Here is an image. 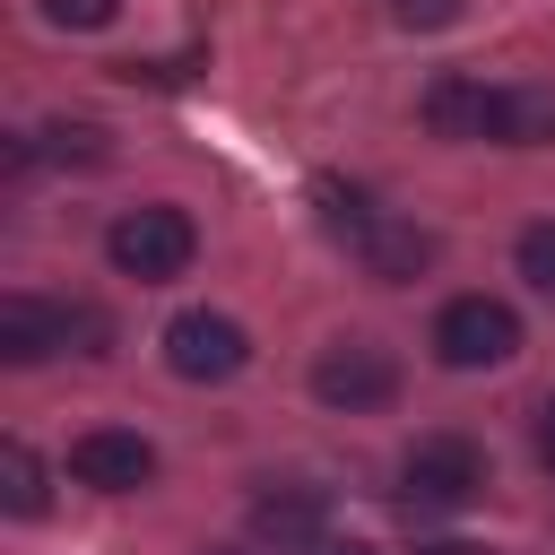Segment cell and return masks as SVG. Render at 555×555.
Listing matches in <instances>:
<instances>
[{
  "label": "cell",
  "mask_w": 555,
  "mask_h": 555,
  "mask_svg": "<svg viewBox=\"0 0 555 555\" xmlns=\"http://www.w3.org/2000/svg\"><path fill=\"white\" fill-rule=\"evenodd\" d=\"M486 494V451L468 442V434H425V442H408V460H399V503L408 512H460V503H477Z\"/></svg>",
  "instance_id": "1"
},
{
  "label": "cell",
  "mask_w": 555,
  "mask_h": 555,
  "mask_svg": "<svg viewBox=\"0 0 555 555\" xmlns=\"http://www.w3.org/2000/svg\"><path fill=\"white\" fill-rule=\"evenodd\" d=\"M104 251H113V269L121 278H139V286H165V278H182L191 269V251H199V225L182 217V208H130V217H113V234H104Z\"/></svg>",
  "instance_id": "2"
},
{
  "label": "cell",
  "mask_w": 555,
  "mask_h": 555,
  "mask_svg": "<svg viewBox=\"0 0 555 555\" xmlns=\"http://www.w3.org/2000/svg\"><path fill=\"white\" fill-rule=\"evenodd\" d=\"M434 356H442L451 373L512 364V356H520V312H512L503 295H460V304H442V321H434Z\"/></svg>",
  "instance_id": "3"
},
{
  "label": "cell",
  "mask_w": 555,
  "mask_h": 555,
  "mask_svg": "<svg viewBox=\"0 0 555 555\" xmlns=\"http://www.w3.org/2000/svg\"><path fill=\"white\" fill-rule=\"evenodd\" d=\"M312 399H321V408H347V416L390 408V399H399V356L373 347V338H338V347L312 356Z\"/></svg>",
  "instance_id": "4"
},
{
  "label": "cell",
  "mask_w": 555,
  "mask_h": 555,
  "mask_svg": "<svg viewBox=\"0 0 555 555\" xmlns=\"http://www.w3.org/2000/svg\"><path fill=\"white\" fill-rule=\"evenodd\" d=\"M165 364H173L182 382H234V373L251 364V338H243V321H225V312H173V321H165Z\"/></svg>",
  "instance_id": "5"
},
{
  "label": "cell",
  "mask_w": 555,
  "mask_h": 555,
  "mask_svg": "<svg viewBox=\"0 0 555 555\" xmlns=\"http://www.w3.org/2000/svg\"><path fill=\"white\" fill-rule=\"evenodd\" d=\"M69 477L95 486V494H139V486L156 477V442L121 434V425H95V434L69 442Z\"/></svg>",
  "instance_id": "6"
},
{
  "label": "cell",
  "mask_w": 555,
  "mask_h": 555,
  "mask_svg": "<svg viewBox=\"0 0 555 555\" xmlns=\"http://www.w3.org/2000/svg\"><path fill=\"white\" fill-rule=\"evenodd\" d=\"M52 347H78V304L0 295V356H9V364H43Z\"/></svg>",
  "instance_id": "7"
},
{
  "label": "cell",
  "mask_w": 555,
  "mask_h": 555,
  "mask_svg": "<svg viewBox=\"0 0 555 555\" xmlns=\"http://www.w3.org/2000/svg\"><path fill=\"white\" fill-rule=\"evenodd\" d=\"M251 538H260V546H286V555H312V546L330 538L321 486H269V494H251Z\"/></svg>",
  "instance_id": "8"
},
{
  "label": "cell",
  "mask_w": 555,
  "mask_h": 555,
  "mask_svg": "<svg viewBox=\"0 0 555 555\" xmlns=\"http://www.w3.org/2000/svg\"><path fill=\"white\" fill-rule=\"evenodd\" d=\"M425 121H434V139H494V147H503V87L434 78V87H425Z\"/></svg>",
  "instance_id": "9"
},
{
  "label": "cell",
  "mask_w": 555,
  "mask_h": 555,
  "mask_svg": "<svg viewBox=\"0 0 555 555\" xmlns=\"http://www.w3.org/2000/svg\"><path fill=\"white\" fill-rule=\"evenodd\" d=\"M434 225H416V217H373V234L356 243V260H364V278H382V286H416L425 269H434Z\"/></svg>",
  "instance_id": "10"
},
{
  "label": "cell",
  "mask_w": 555,
  "mask_h": 555,
  "mask_svg": "<svg viewBox=\"0 0 555 555\" xmlns=\"http://www.w3.org/2000/svg\"><path fill=\"white\" fill-rule=\"evenodd\" d=\"M555 139V87H503V147H546Z\"/></svg>",
  "instance_id": "11"
},
{
  "label": "cell",
  "mask_w": 555,
  "mask_h": 555,
  "mask_svg": "<svg viewBox=\"0 0 555 555\" xmlns=\"http://www.w3.org/2000/svg\"><path fill=\"white\" fill-rule=\"evenodd\" d=\"M312 208H321V225H330V234H347V243H364V234H373L364 191H356V182H338V173H321V182H312Z\"/></svg>",
  "instance_id": "12"
},
{
  "label": "cell",
  "mask_w": 555,
  "mask_h": 555,
  "mask_svg": "<svg viewBox=\"0 0 555 555\" xmlns=\"http://www.w3.org/2000/svg\"><path fill=\"white\" fill-rule=\"evenodd\" d=\"M0 503H9L17 520H35V512H43V468H35V451H26V442H0Z\"/></svg>",
  "instance_id": "13"
},
{
  "label": "cell",
  "mask_w": 555,
  "mask_h": 555,
  "mask_svg": "<svg viewBox=\"0 0 555 555\" xmlns=\"http://www.w3.org/2000/svg\"><path fill=\"white\" fill-rule=\"evenodd\" d=\"M43 139H52V156H78V165H104V130H95V121H52Z\"/></svg>",
  "instance_id": "14"
},
{
  "label": "cell",
  "mask_w": 555,
  "mask_h": 555,
  "mask_svg": "<svg viewBox=\"0 0 555 555\" xmlns=\"http://www.w3.org/2000/svg\"><path fill=\"white\" fill-rule=\"evenodd\" d=\"M520 278L555 295V225H529V234H520Z\"/></svg>",
  "instance_id": "15"
},
{
  "label": "cell",
  "mask_w": 555,
  "mask_h": 555,
  "mask_svg": "<svg viewBox=\"0 0 555 555\" xmlns=\"http://www.w3.org/2000/svg\"><path fill=\"white\" fill-rule=\"evenodd\" d=\"M35 9H43L52 26H69V35H87V26H113V9H121V0H35Z\"/></svg>",
  "instance_id": "16"
},
{
  "label": "cell",
  "mask_w": 555,
  "mask_h": 555,
  "mask_svg": "<svg viewBox=\"0 0 555 555\" xmlns=\"http://www.w3.org/2000/svg\"><path fill=\"white\" fill-rule=\"evenodd\" d=\"M460 9H468V0H390V17H399V26H416V35H434V26H451Z\"/></svg>",
  "instance_id": "17"
},
{
  "label": "cell",
  "mask_w": 555,
  "mask_h": 555,
  "mask_svg": "<svg viewBox=\"0 0 555 555\" xmlns=\"http://www.w3.org/2000/svg\"><path fill=\"white\" fill-rule=\"evenodd\" d=\"M538 460L555 468V399H546V416H538Z\"/></svg>",
  "instance_id": "18"
},
{
  "label": "cell",
  "mask_w": 555,
  "mask_h": 555,
  "mask_svg": "<svg viewBox=\"0 0 555 555\" xmlns=\"http://www.w3.org/2000/svg\"><path fill=\"white\" fill-rule=\"evenodd\" d=\"M416 555H486V546H468V538H434V546H416Z\"/></svg>",
  "instance_id": "19"
},
{
  "label": "cell",
  "mask_w": 555,
  "mask_h": 555,
  "mask_svg": "<svg viewBox=\"0 0 555 555\" xmlns=\"http://www.w3.org/2000/svg\"><path fill=\"white\" fill-rule=\"evenodd\" d=\"M312 555H373V546H364V538H321Z\"/></svg>",
  "instance_id": "20"
},
{
  "label": "cell",
  "mask_w": 555,
  "mask_h": 555,
  "mask_svg": "<svg viewBox=\"0 0 555 555\" xmlns=\"http://www.w3.org/2000/svg\"><path fill=\"white\" fill-rule=\"evenodd\" d=\"M208 555H243V546H208Z\"/></svg>",
  "instance_id": "21"
}]
</instances>
